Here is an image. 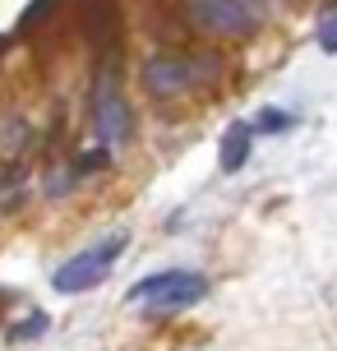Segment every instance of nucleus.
Instances as JSON below:
<instances>
[{
    "label": "nucleus",
    "instance_id": "4",
    "mask_svg": "<svg viewBox=\"0 0 337 351\" xmlns=\"http://www.w3.org/2000/svg\"><path fill=\"white\" fill-rule=\"evenodd\" d=\"M92 130H97V139L107 143H125L129 139V106H125L121 93H97V106H92Z\"/></svg>",
    "mask_w": 337,
    "mask_h": 351
},
{
    "label": "nucleus",
    "instance_id": "9",
    "mask_svg": "<svg viewBox=\"0 0 337 351\" xmlns=\"http://www.w3.org/2000/svg\"><path fill=\"white\" fill-rule=\"evenodd\" d=\"M42 333H47V315L37 310V315H28V319H23V324H18V328H14L10 337H14V342H28V337H42Z\"/></svg>",
    "mask_w": 337,
    "mask_h": 351
},
{
    "label": "nucleus",
    "instance_id": "7",
    "mask_svg": "<svg viewBox=\"0 0 337 351\" xmlns=\"http://www.w3.org/2000/svg\"><path fill=\"white\" fill-rule=\"evenodd\" d=\"M176 278H180V268H166V273H153V278L134 282V291H129V300H134V305H148V300H153V296H162V291H166V287H171Z\"/></svg>",
    "mask_w": 337,
    "mask_h": 351
},
{
    "label": "nucleus",
    "instance_id": "11",
    "mask_svg": "<svg viewBox=\"0 0 337 351\" xmlns=\"http://www.w3.org/2000/svg\"><path fill=\"white\" fill-rule=\"evenodd\" d=\"M79 167H84V171H97V167H107V153H84Z\"/></svg>",
    "mask_w": 337,
    "mask_h": 351
},
{
    "label": "nucleus",
    "instance_id": "8",
    "mask_svg": "<svg viewBox=\"0 0 337 351\" xmlns=\"http://www.w3.org/2000/svg\"><path fill=\"white\" fill-rule=\"evenodd\" d=\"M291 125H296V116H286V111H259L254 130H259V134H286Z\"/></svg>",
    "mask_w": 337,
    "mask_h": 351
},
{
    "label": "nucleus",
    "instance_id": "2",
    "mask_svg": "<svg viewBox=\"0 0 337 351\" xmlns=\"http://www.w3.org/2000/svg\"><path fill=\"white\" fill-rule=\"evenodd\" d=\"M185 14L208 37H245L254 33V10L245 0H185Z\"/></svg>",
    "mask_w": 337,
    "mask_h": 351
},
{
    "label": "nucleus",
    "instance_id": "5",
    "mask_svg": "<svg viewBox=\"0 0 337 351\" xmlns=\"http://www.w3.org/2000/svg\"><path fill=\"white\" fill-rule=\"evenodd\" d=\"M208 296V278H199V273H185L180 268V278L162 291V296L148 300V310H158V315H176V310H190V305H199V300Z\"/></svg>",
    "mask_w": 337,
    "mask_h": 351
},
{
    "label": "nucleus",
    "instance_id": "12",
    "mask_svg": "<svg viewBox=\"0 0 337 351\" xmlns=\"http://www.w3.org/2000/svg\"><path fill=\"white\" fill-rule=\"evenodd\" d=\"M0 185H5V167H0Z\"/></svg>",
    "mask_w": 337,
    "mask_h": 351
},
{
    "label": "nucleus",
    "instance_id": "10",
    "mask_svg": "<svg viewBox=\"0 0 337 351\" xmlns=\"http://www.w3.org/2000/svg\"><path fill=\"white\" fill-rule=\"evenodd\" d=\"M319 47H323L328 56L337 51V14H333V19H323V23H319Z\"/></svg>",
    "mask_w": 337,
    "mask_h": 351
},
{
    "label": "nucleus",
    "instance_id": "1",
    "mask_svg": "<svg viewBox=\"0 0 337 351\" xmlns=\"http://www.w3.org/2000/svg\"><path fill=\"white\" fill-rule=\"evenodd\" d=\"M121 250H125V231H111V236H102L92 250H79L70 263H60L55 278H51V287L60 291V296L102 287V278H107L111 268H116V259H121Z\"/></svg>",
    "mask_w": 337,
    "mask_h": 351
},
{
    "label": "nucleus",
    "instance_id": "6",
    "mask_svg": "<svg viewBox=\"0 0 337 351\" xmlns=\"http://www.w3.org/2000/svg\"><path fill=\"white\" fill-rule=\"evenodd\" d=\"M249 134H254V125H245V121L227 125V134H222V148H217V162H222V171H240V167H245L249 143H254Z\"/></svg>",
    "mask_w": 337,
    "mask_h": 351
},
{
    "label": "nucleus",
    "instance_id": "3",
    "mask_svg": "<svg viewBox=\"0 0 337 351\" xmlns=\"http://www.w3.org/2000/svg\"><path fill=\"white\" fill-rule=\"evenodd\" d=\"M199 79H203V74H199L195 60H185V56H158V60L143 65V88L158 93V97H176L185 88H195Z\"/></svg>",
    "mask_w": 337,
    "mask_h": 351
}]
</instances>
